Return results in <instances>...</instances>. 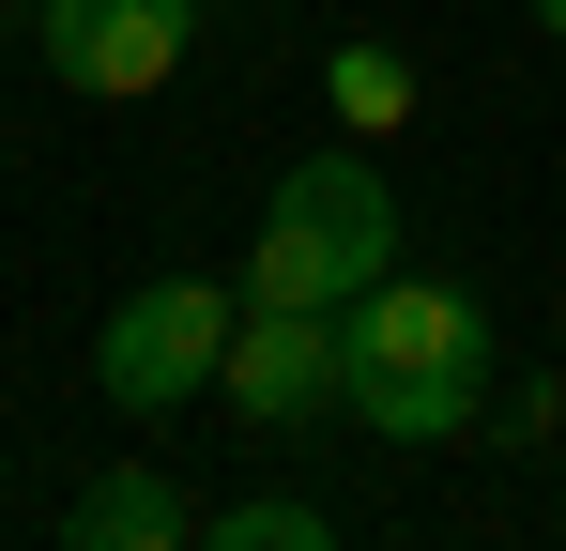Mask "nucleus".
Segmentation results:
<instances>
[{
    "instance_id": "1",
    "label": "nucleus",
    "mask_w": 566,
    "mask_h": 551,
    "mask_svg": "<svg viewBox=\"0 0 566 551\" xmlns=\"http://www.w3.org/2000/svg\"><path fill=\"white\" fill-rule=\"evenodd\" d=\"M490 306H474L460 276H368L353 306H337V414L382 429V445H460L490 429Z\"/></svg>"
},
{
    "instance_id": "2",
    "label": "nucleus",
    "mask_w": 566,
    "mask_h": 551,
    "mask_svg": "<svg viewBox=\"0 0 566 551\" xmlns=\"http://www.w3.org/2000/svg\"><path fill=\"white\" fill-rule=\"evenodd\" d=\"M398 184L368 154H306L261 199V246H245V306H353L368 276H398Z\"/></svg>"
},
{
    "instance_id": "3",
    "label": "nucleus",
    "mask_w": 566,
    "mask_h": 551,
    "mask_svg": "<svg viewBox=\"0 0 566 551\" xmlns=\"http://www.w3.org/2000/svg\"><path fill=\"white\" fill-rule=\"evenodd\" d=\"M230 322H245V306H230L214 276H154V291H123V306H107V337H93L107 414H185V398H214Z\"/></svg>"
},
{
    "instance_id": "4",
    "label": "nucleus",
    "mask_w": 566,
    "mask_h": 551,
    "mask_svg": "<svg viewBox=\"0 0 566 551\" xmlns=\"http://www.w3.org/2000/svg\"><path fill=\"white\" fill-rule=\"evenodd\" d=\"M199 46V0H46V77L123 107V92H169V62Z\"/></svg>"
},
{
    "instance_id": "5",
    "label": "nucleus",
    "mask_w": 566,
    "mask_h": 551,
    "mask_svg": "<svg viewBox=\"0 0 566 551\" xmlns=\"http://www.w3.org/2000/svg\"><path fill=\"white\" fill-rule=\"evenodd\" d=\"M214 398H230L245 429H306V414H337V306H245Z\"/></svg>"
},
{
    "instance_id": "6",
    "label": "nucleus",
    "mask_w": 566,
    "mask_h": 551,
    "mask_svg": "<svg viewBox=\"0 0 566 551\" xmlns=\"http://www.w3.org/2000/svg\"><path fill=\"white\" fill-rule=\"evenodd\" d=\"M62 537H77V551H185L199 506L169 490V475H93V490L62 506Z\"/></svg>"
},
{
    "instance_id": "7",
    "label": "nucleus",
    "mask_w": 566,
    "mask_h": 551,
    "mask_svg": "<svg viewBox=\"0 0 566 551\" xmlns=\"http://www.w3.org/2000/svg\"><path fill=\"white\" fill-rule=\"evenodd\" d=\"M322 107H337L353 138H398V123H413V62H398L382 31H353V46L322 62Z\"/></svg>"
},
{
    "instance_id": "8",
    "label": "nucleus",
    "mask_w": 566,
    "mask_h": 551,
    "mask_svg": "<svg viewBox=\"0 0 566 551\" xmlns=\"http://www.w3.org/2000/svg\"><path fill=\"white\" fill-rule=\"evenodd\" d=\"M199 537H214V551H322V506H291V490H245V506H214Z\"/></svg>"
},
{
    "instance_id": "9",
    "label": "nucleus",
    "mask_w": 566,
    "mask_h": 551,
    "mask_svg": "<svg viewBox=\"0 0 566 551\" xmlns=\"http://www.w3.org/2000/svg\"><path fill=\"white\" fill-rule=\"evenodd\" d=\"M490 429H505V445H552V429H566V383H552V367H536V383H490Z\"/></svg>"
},
{
    "instance_id": "10",
    "label": "nucleus",
    "mask_w": 566,
    "mask_h": 551,
    "mask_svg": "<svg viewBox=\"0 0 566 551\" xmlns=\"http://www.w3.org/2000/svg\"><path fill=\"white\" fill-rule=\"evenodd\" d=\"M536 31H552V46H566V0H536Z\"/></svg>"
}]
</instances>
